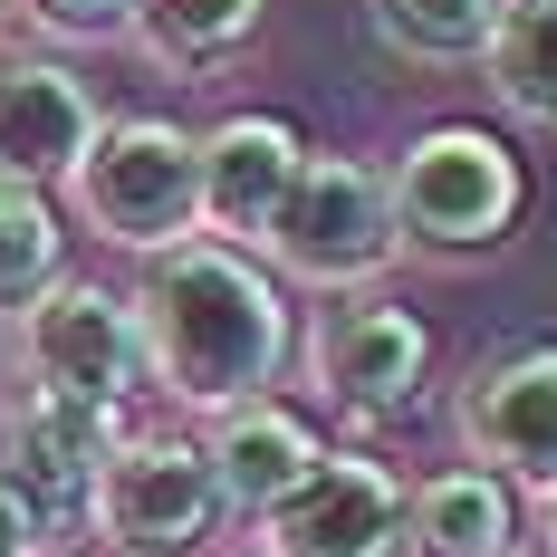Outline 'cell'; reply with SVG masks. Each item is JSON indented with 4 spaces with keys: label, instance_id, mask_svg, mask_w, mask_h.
<instances>
[{
    "label": "cell",
    "instance_id": "cell-1",
    "mask_svg": "<svg viewBox=\"0 0 557 557\" xmlns=\"http://www.w3.org/2000/svg\"><path fill=\"white\" fill-rule=\"evenodd\" d=\"M135 327H145V356H154V385L183 413L260 404L288 375V298H278V278L250 250L202 240V231L145 260Z\"/></svg>",
    "mask_w": 557,
    "mask_h": 557
},
{
    "label": "cell",
    "instance_id": "cell-2",
    "mask_svg": "<svg viewBox=\"0 0 557 557\" xmlns=\"http://www.w3.org/2000/svg\"><path fill=\"white\" fill-rule=\"evenodd\" d=\"M67 212L135 260L193 240L202 231V135H183L173 115H107L97 145L67 164Z\"/></svg>",
    "mask_w": 557,
    "mask_h": 557
},
{
    "label": "cell",
    "instance_id": "cell-3",
    "mask_svg": "<svg viewBox=\"0 0 557 557\" xmlns=\"http://www.w3.org/2000/svg\"><path fill=\"white\" fill-rule=\"evenodd\" d=\"M394 193V231L404 250H433V260H471V250H500L519 202H529V173L491 125H423L404 154L385 164Z\"/></svg>",
    "mask_w": 557,
    "mask_h": 557
},
{
    "label": "cell",
    "instance_id": "cell-4",
    "mask_svg": "<svg viewBox=\"0 0 557 557\" xmlns=\"http://www.w3.org/2000/svg\"><path fill=\"white\" fill-rule=\"evenodd\" d=\"M10 356H20V385L29 394L77 404V413H107V423L154 385L135 298H115L97 278H58L49 298H29V308L10 318Z\"/></svg>",
    "mask_w": 557,
    "mask_h": 557
},
{
    "label": "cell",
    "instance_id": "cell-5",
    "mask_svg": "<svg viewBox=\"0 0 557 557\" xmlns=\"http://www.w3.org/2000/svg\"><path fill=\"white\" fill-rule=\"evenodd\" d=\"M260 250H270V270H278V278H298V288H327V298L375 288V278L404 260V231H394L385 173L356 164V154H308Z\"/></svg>",
    "mask_w": 557,
    "mask_h": 557
},
{
    "label": "cell",
    "instance_id": "cell-6",
    "mask_svg": "<svg viewBox=\"0 0 557 557\" xmlns=\"http://www.w3.org/2000/svg\"><path fill=\"white\" fill-rule=\"evenodd\" d=\"M222 471L183 433H115V451L97 461V491H87V529L115 557H202L222 539Z\"/></svg>",
    "mask_w": 557,
    "mask_h": 557
},
{
    "label": "cell",
    "instance_id": "cell-7",
    "mask_svg": "<svg viewBox=\"0 0 557 557\" xmlns=\"http://www.w3.org/2000/svg\"><path fill=\"white\" fill-rule=\"evenodd\" d=\"M423 375H433V336H423L413 308H394L375 288L318 308V327H308V385L327 394L346 423H394V413H413V404H423Z\"/></svg>",
    "mask_w": 557,
    "mask_h": 557
},
{
    "label": "cell",
    "instance_id": "cell-8",
    "mask_svg": "<svg viewBox=\"0 0 557 557\" xmlns=\"http://www.w3.org/2000/svg\"><path fill=\"white\" fill-rule=\"evenodd\" d=\"M404 509H413V491L394 481V461H375V451H327L260 519V548L270 557H404Z\"/></svg>",
    "mask_w": 557,
    "mask_h": 557
},
{
    "label": "cell",
    "instance_id": "cell-9",
    "mask_svg": "<svg viewBox=\"0 0 557 557\" xmlns=\"http://www.w3.org/2000/svg\"><path fill=\"white\" fill-rule=\"evenodd\" d=\"M451 433L481 471L548 491L557 481V346H500L471 366V385L451 404Z\"/></svg>",
    "mask_w": 557,
    "mask_h": 557
},
{
    "label": "cell",
    "instance_id": "cell-10",
    "mask_svg": "<svg viewBox=\"0 0 557 557\" xmlns=\"http://www.w3.org/2000/svg\"><path fill=\"white\" fill-rule=\"evenodd\" d=\"M107 451H115L107 413L49 404V394H29V385H20V404H0V481L39 509V529L87 519V491H97V461Z\"/></svg>",
    "mask_w": 557,
    "mask_h": 557
},
{
    "label": "cell",
    "instance_id": "cell-11",
    "mask_svg": "<svg viewBox=\"0 0 557 557\" xmlns=\"http://www.w3.org/2000/svg\"><path fill=\"white\" fill-rule=\"evenodd\" d=\"M308 164L298 125L288 115H222L202 135V240H231V250H260L288 202V183Z\"/></svg>",
    "mask_w": 557,
    "mask_h": 557
},
{
    "label": "cell",
    "instance_id": "cell-12",
    "mask_svg": "<svg viewBox=\"0 0 557 557\" xmlns=\"http://www.w3.org/2000/svg\"><path fill=\"white\" fill-rule=\"evenodd\" d=\"M97 97L77 67H58L39 49H0V164L29 183H67V164L97 145Z\"/></svg>",
    "mask_w": 557,
    "mask_h": 557
},
{
    "label": "cell",
    "instance_id": "cell-13",
    "mask_svg": "<svg viewBox=\"0 0 557 557\" xmlns=\"http://www.w3.org/2000/svg\"><path fill=\"white\" fill-rule=\"evenodd\" d=\"M202 451H212L222 500L240 509V519H270V509L288 500V491H298L318 461H327V443H318V433H308L288 404H270V394H260V404H231V413H212V443H202Z\"/></svg>",
    "mask_w": 557,
    "mask_h": 557
},
{
    "label": "cell",
    "instance_id": "cell-14",
    "mask_svg": "<svg viewBox=\"0 0 557 557\" xmlns=\"http://www.w3.org/2000/svg\"><path fill=\"white\" fill-rule=\"evenodd\" d=\"M404 557H519V500L500 471L451 461L404 509Z\"/></svg>",
    "mask_w": 557,
    "mask_h": 557
},
{
    "label": "cell",
    "instance_id": "cell-15",
    "mask_svg": "<svg viewBox=\"0 0 557 557\" xmlns=\"http://www.w3.org/2000/svg\"><path fill=\"white\" fill-rule=\"evenodd\" d=\"M125 39L173 77H202V67H222L260 39V0H135Z\"/></svg>",
    "mask_w": 557,
    "mask_h": 557
},
{
    "label": "cell",
    "instance_id": "cell-16",
    "mask_svg": "<svg viewBox=\"0 0 557 557\" xmlns=\"http://www.w3.org/2000/svg\"><path fill=\"white\" fill-rule=\"evenodd\" d=\"M500 10L509 0H366L375 39L404 67H481L500 39Z\"/></svg>",
    "mask_w": 557,
    "mask_h": 557
},
{
    "label": "cell",
    "instance_id": "cell-17",
    "mask_svg": "<svg viewBox=\"0 0 557 557\" xmlns=\"http://www.w3.org/2000/svg\"><path fill=\"white\" fill-rule=\"evenodd\" d=\"M58 250H67L58 193L0 164V318H20L29 298H49V288H58Z\"/></svg>",
    "mask_w": 557,
    "mask_h": 557
},
{
    "label": "cell",
    "instance_id": "cell-18",
    "mask_svg": "<svg viewBox=\"0 0 557 557\" xmlns=\"http://www.w3.org/2000/svg\"><path fill=\"white\" fill-rule=\"evenodd\" d=\"M481 77L519 125H557V0H509Z\"/></svg>",
    "mask_w": 557,
    "mask_h": 557
},
{
    "label": "cell",
    "instance_id": "cell-19",
    "mask_svg": "<svg viewBox=\"0 0 557 557\" xmlns=\"http://www.w3.org/2000/svg\"><path fill=\"white\" fill-rule=\"evenodd\" d=\"M49 39H125V20H135V0H20Z\"/></svg>",
    "mask_w": 557,
    "mask_h": 557
},
{
    "label": "cell",
    "instance_id": "cell-20",
    "mask_svg": "<svg viewBox=\"0 0 557 557\" xmlns=\"http://www.w3.org/2000/svg\"><path fill=\"white\" fill-rule=\"evenodd\" d=\"M49 548V529H39V509L20 500L10 481H0V557H39Z\"/></svg>",
    "mask_w": 557,
    "mask_h": 557
},
{
    "label": "cell",
    "instance_id": "cell-21",
    "mask_svg": "<svg viewBox=\"0 0 557 557\" xmlns=\"http://www.w3.org/2000/svg\"><path fill=\"white\" fill-rule=\"evenodd\" d=\"M539 539H548V557H557V481L539 491Z\"/></svg>",
    "mask_w": 557,
    "mask_h": 557
},
{
    "label": "cell",
    "instance_id": "cell-22",
    "mask_svg": "<svg viewBox=\"0 0 557 557\" xmlns=\"http://www.w3.org/2000/svg\"><path fill=\"white\" fill-rule=\"evenodd\" d=\"M39 557H77V548H58V539H49V548H39Z\"/></svg>",
    "mask_w": 557,
    "mask_h": 557
},
{
    "label": "cell",
    "instance_id": "cell-23",
    "mask_svg": "<svg viewBox=\"0 0 557 557\" xmlns=\"http://www.w3.org/2000/svg\"><path fill=\"white\" fill-rule=\"evenodd\" d=\"M0 10H10V0H0Z\"/></svg>",
    "mask_w": 557,
    "mask_h": 557
}]
</instances>
